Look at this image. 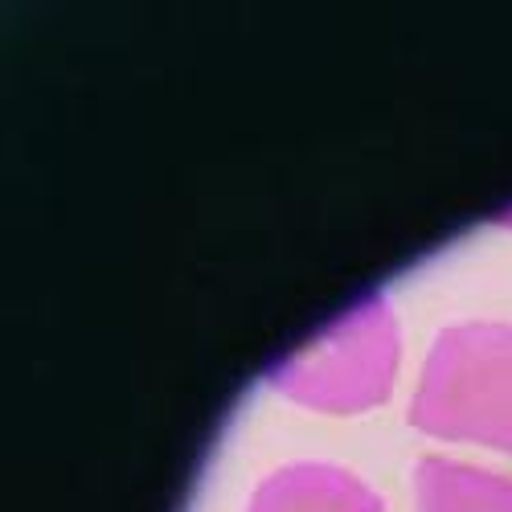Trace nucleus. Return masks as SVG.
<instances>
[{
	"instance_id": "f257e3e1",
	"label": "nucleus",
	"mask_w": 512,
	"mask_h": 512,
	"mask_svg": "<svg viewBox=\"0 0 512 512\" xmlns=\"http://www.w3.org/2000/svg\"><path fill=\"white\" fill-rule=\"evenodd\" d=\"M410 418L426 435L512 455V324L447 328L422 365Z\"/></svg>"
},
{
	"instance_id": "f03ea898",
	"label": "nucleus",
	"mask_w": 512,
	"mask_h": 512,
	"mask_svg": "<svg viewBox=\"0 0 512 512\" xmlns=\"http://www.w3.org/2000/svg\"><path fill=\"white\" fill-rule=\"evenodd\" d=\"M394 365H398L394 312L386 308L381 295H369L340 320H332L312 345L279 361L271 373V386L304 406L353 414L377 406L390 394Z\"/></svg>"
},
{
	"instance_id": "7ed1b4c3",
	"label": "nucleus",
	"mask_w": 512,
	"mask_h": 512,
	"mask_svg": "<svg viewBox=\"0 0 512 512\" xmlns=\"http://www.w3.org/2000/svg\"><path fill=\"white\" fill-rule=\"evenodd\" d=\"M250 512H381V504L357 476L340 467L295 463L263 480Z\"/></svg>"
},
{
	"instance_id": "20e7f679",
	"label": "nucleus",
	"mask_w": 512,
	"mask_h": 512,
	"mask_svg": "<svg viewBox=\"0 0 512 512\" xmlns=\"http://www.w3.org/2000/svg\"><path fill=\"white\" fill-rule=\"evenodd\" d=\"M414 492L418 512H512V480L455 459H422Z\"/></svg>"
}]
</instances>
